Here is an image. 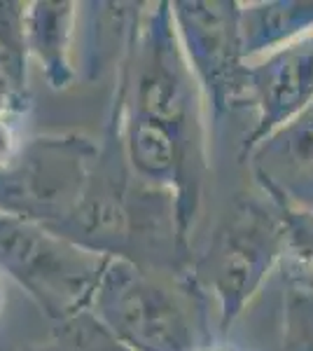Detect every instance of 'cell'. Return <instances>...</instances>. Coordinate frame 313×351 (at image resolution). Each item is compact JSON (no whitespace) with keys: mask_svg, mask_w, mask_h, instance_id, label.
I'll return each instance as SVG.
<instances>
[{"mask_svg":"<svg viewBox=\"0 0 313 351\" xmlns=\"http://www.w3.org/2000/svg\"><path fill=\"white\" fill-rule=\"evenodd\" d=\"M258 267V251L253 243H234L222 265V288L225 293H241Z\"/></svg>","mask_w":313,"mask_h":351,"instance_id":"obj_1","label":"cell"},{"mask_svg":"<svg viewBox=\"0 0 313 351\" xmlns=\"http://www.w3.org/2000/svg\"><path fill=\"white\" fill-rule=\"evenodd\" d=\"M290 349L313 351V295L309 293L290 304Z\"/></svg>","mask_w":313,"mask_h":351,"instance_id":"obj_2","label":"cell"},{"mask_svg":"<svg viewBox=\"0 0 313 351\" xmlns=\"http://www.w3.org/2000/svg\"><path fill=\"white\" fill-rule=\"evenodd\" d=\"M295 241H297V248L304 258V263L309 265L313 271V220H301L297 228L292 230Z\"/></svg>","mask_w":313,"mask_h":351,"instance_id":"obj_3","label":"cell"}]
</instances>
